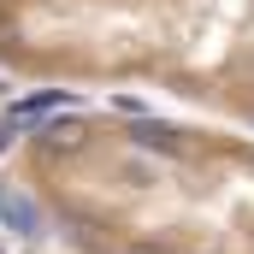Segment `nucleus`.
<instances>
[{
	"label": "nucleus",
	"instance_id": "obj_1",
	"mask_svg": "<svg viewBox=\"0 0 254 254\" xmlns=\"http://www.w3.org/2000/svg\"><path fill=\"white\" fill-rule=\"evenodd\" d=\"M125 130L89 119L42 125V160L71 172L65 231H113L119 254H254V142H201L119 107Z\"/></svg>",
	"mask_w": 254,
	"mask_h": 254
},
{
	"label": "nucleus",
	"instance_id": "obj_2",
	"mask_svg": "<svg viewBox=\"0 0 254 254\" xmlns=\"http://www.w3.org/2000/svg\"><path fill=\"white\" fill-rule=\"evenodd\" d=\"M18 36L107 71H166L254 113V0H42Z\"/></svg>",
	"mask_w": 254,
	"mask_h": 254
}]
</instances>
